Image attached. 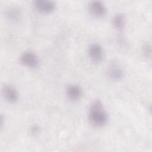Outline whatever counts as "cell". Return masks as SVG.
<instances>
[{
	"label": "cell",
	"mask_w": 152,
	"mask_h": 152,
	"mask_svg": "<svg viewBox=\"0 0 152 152\" xmlns=\"http://www.w3.org/2000/svg\"><path fill=\"white\" fill-rule=\"evenodd\" d=\"M88 119L90 123L96 127H102L107 124V114L100 100H94L91 104L88 112Z\"/></svg>",
	"instance_id": "6da1fadb"
},
{
	"label": "cell",
	"mask_w": 152,
	"mask_h": 152,
	"mask_svg": "<svg viewBox=\"0 0 152 152\" xmlns=\"http://www.w3.org/2000/svg\"><path fill=\"white\" fill-rule=\"evenodd\" d=\"M88 53L91 60L95 63L100 62L104 57V51L102 47L96 43L90 45Z\"/></svg>",
	"instance_id": "7a4b0ae2"
},
{
	"label": "cell",
	"mask_w": 152,
	"mask_h": 152,
	"mask_svg": "<svg viewBox=\"0 0 152 152\" xmlns=\"http://www.w3.org/2000/svg\"><path fill=\"white\" fill-rule=\"evenodd\" d=\"M33 5L34 8L42 14L50 13L55 10L56 7L54 2L46 0L34 1Z\"/></svg>",
	"instance_id": "3957f363"
},
{
	"label": "cell",
	"mask_w": 152,
	"mask_h": 152,
	"mask_svg": "<svg viewBox=\"0 0 152 152\" xmlns=\"http://www.w3.org/2000/svg\"><path fill=\"white\" fill-rule=\"evenodd\" d=\"M20 61L24 65L30 68H36L39 63L37 56L34 53L30 51L24 52L21 55Z\"/></svg>",
	"instance_id": "277c9868"
},
{
	"label": "cell",
	"mask_w": 152,
	"mask_h": 152,
	"mask_svg": "<svg viewBox=\"0 0 152 152\" xmlns=\"http://www.w3.org/2000/svg\"><path fill=\"white\" fill-rule=\"evenodd\" d=\"M88 10L93 16L98 18L103 17L106 13V8L101 1H91L88 5Z\"/></svg>",
	"instance_id": "5b68a950"
},
{
	"label": "cell",
	"mask_w": 152,
	"mask_h": 152,
	"mask_svg": "<svg viewBox=\"0 0 152 152\" xmlns=\"http://www.w3.org/2000/svg\"><path fill=\"white\" fill-rule=\"evenodd\" d=\"M2 94L4 99L10 103H15L18 100V94L16 88L11 85H4L2 87Z\"/></svg>",
	"instance_id": "8992f818"
},
{
	"label": "cell",
	"mask_w": 152,
	"mask_h": 152,
	"mask_svg": "<svg viewBox=\"0 0 152 152\" xmlns=\"http://www.w3.org/2000/svg\"><path fill=\"white\" fill-rule=\"evenodd\" d=\"M107 72L110 78L113 81H119L124 77V71L122 68L116 63L112 64L108 67Z\"/></svg>",
	"instance_id": "52a82bcc"
},
{
	"label": "cell",
	"mask_w": 152,
	"mask_h": 152,
	"mask_svg": "<svg viewBox=\"0 0 152 152\" xmlns=\"http://www.w3.org/2000/svg\"><path fill=\"white\" fill-rule=\"evenodd\" d=\"M66 94L68 98L72 101L78 100L82 95V90L77 84H71L66 89Z\"/></svg>",
	"instance_id": "ba28073f"
},
{
	"label": "cell",
	"mask_w": 152,
	"mask_h": 152,
	"mask_svg": "<svg viewBox=\"0 0 152 152\" xmlns=\"http://www.w3.org/2000/svg\"><path fill=\"white\" fill-rule=\"evenodd\" d=\"M113 27L118 31H122L125 25V19L124 15L118 14L115 15L112 20Z\"/></svg>",
	"instance_id": "9c48e42d"
},
{
	"label": "cell",
	"mask_w": 152,
	"mask_h": 152,
	"mask_svg": "<svg viewBox=\"0 0 152 152\" xmlns=\"http://www.w3.org/2000/svg\"><path fill=\"white\" fill-rule=\"evenodd\" d=\"M142 53L146 57H150L151 56V45L147 43L142 46Z\"/></svg>",
	"instance_id": "30bf717a"
},
{
	"label": "cell",
	"mask_w": 152,
	"mask_h": 152,
	"mask_svg": "<svg viewBox=\"0 0 152 152\" xmlns=\"http://www.w3.org/2000/svg\"><path fill=\"white\" fill-rule=\"evenodd\" d=\"M18 14H19L18 11H17L15 9H14V8L12 10H10L7 13V15L9 17V18L11 19L17 18L18 16Z\"/></svg>",
	"instance_id": "8fae6325"
}]
</instances>
